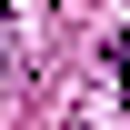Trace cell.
<instances>
[{
  "mask_svg": "<svg viewBox=\"0 0 130 130\" xmlns=\"http://www.w3.org/2000/svg\"><path fill=\"white\" fill-rule=\"evenodd\" d=\"M110 70H120V80H130V30H120V40H110Z\"/></svg>",
  "mask_w": 130,
  "mask_h": 130,
  "instance_id": "cell-1",
  "label": "cell"
}]
</instances>
